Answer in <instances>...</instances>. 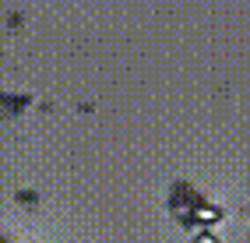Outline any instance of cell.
<instances>
[{
	"label": "cell",
	"mask_w": 250,
	"mask_h": 243,
	"mask_svg": "<svg viewBox=\"0 0 250 243\" xmlns=\"http://www.w3.org/2000/svg\"><path fill=\"white\" fill-rule=\"evenodd\" d=\"M18 201H25V204H39V194H36V190H18Z\"/></svg>",
	"instance_id": "obj_2"
},
{
	"label": "cell",
	"mask_w": 250,
	"mask_h": 243,
	"mask_svg": "<svg viewBox=\"0 0 250 243\" xmlns=\"http://www.w3.org/2000/svg\"><path fill=\"white\" fill-rule=\"evenodd\" d=\"M194 243H219V236H215L211 229H201V233L194 236Z\"/></svg>",
	"instance_id": "obj_1"
}]
</instances>
